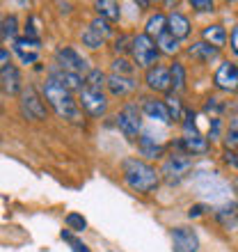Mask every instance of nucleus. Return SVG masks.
<instances>
[{
    "mask_svg": "<svg viewBox=\"0 0 238 252\" xmlns=\"http://www.w3.org/2000/svg\"><path fill=\"white\" fill-rule=\"evenodd\" d=\"M131 55H133V64L147 71V69L156 66L160 51H158V46H156V39H151V37L145 32H140L133 37Z\"/></svg>",
    "mask_w": 238,
    "mask_h": 252,
    "instance_id": "obj_4",
    "label": "nucleus"
},
{
    "mask_svg": "<svg viewBox=\"0 0 238 252\" xmlns=\"http://www.w3.org/2000/svg\"><path fill=\"white\" fill-rule=\"evenodd\" d=\"M213 85L218 87L220 92H238V66L234 62L225 60L213 73Z\"/></svg>",
    "mask_w": 238,
    "mask_h": 252,
    "instance_id": "obj_9",
    "label": "nucleus"
},
{
    "mask_svg": "<svg viewBox=\"0 0 238 252\" xmlns=\"http://www.w3.org/2000/svg\"><path fill=\"white\" fill-rule=\"evenodd\" d=\"M19 110L21 117L28 122H44L46 120V106H44V96L37 92V87L28 85L19 96Z\"/></svg>",
    "mask_w": 238,
    "mask_h": 252,
    "instance_id": "obj_5",
    "label": "nucleus"
},
{
    "mask_svg": "<svg viewBox=\"0 0 238 252\" xmlns=\"http://www.w3.org/2000/svg\"><path fill=\"white\" fill-rule=\"evenodd\" d=\"M165 32H167V14H163V12L151 14L145 23V34H149L151 39L153 37L158 39L160 34H165Z\"/></svg>",
    "mask_w": 238,
    "mask_h": 252,
    "instance_id": "obj_20",
    "label": "nucleus"
},
{
    "mask_svg": "<svg viewBox=\"0 0 238 252\" xmlns=\"http://www.w3.org/2000/svg\"><path fill=\"white\" fill-rule=\"evenodd\" d=\"M64 225L66 229H71V232H85L87 229V220L80 216V213L71 211V213H66L64 216Z\"/></svg>",
    "mask_w": 238,
    "mask_h": 252,
    "instance_id": "obj_29",
    "label": "nucleus"
},
{
    "mask_svg": "<svg viewBox=\"0 0 238 252\" xmlns=\"http://www.w3.org/2000/svg\"><path fill=\"white\" fill-rule=\"evenodd\" d=\"M41 96H44V101L55 110L58 117L69 120V122H73V124L83 122V110H80L73 92H69L66 87H62L60 83H55L53 78L44 80V85H41Z\"/></svg>",
    "mask_w": 238,
    "mask_h": 252,
    "instance_id": "obj_2",
    "label": "nucleus"
},
{
    "mask_svg": "<svg viewBox=\"0 0 238 252\" xmlns=\"http://www.w3.org/2000/svg\"><path fill=\"white\" fill-rule=\"evenodd\" d=\"M222 160H225L227 165L238 167V154H234L232 149H227V147H225V152H222Z\"/></svg>",
    "mask_w": 238,
    "mask_h": 252,
    "instance_id": "obj_39",
    "label": "nucleus"
},
{
    "mask_svg": "<svg viewBox=\"0 0 238 252\" xmlns=\"http://www.w3.org/2000/svg\"><path fill=\"white\" fill-rule=\"evenodd\" d=\"M60 236H62V241H66V243L71 246V252H92L80 239H73V236H71V229H62V234H60Z\"/></svg>",
    "mask_w": 238,
    "mask_h": 252,
    "instance_id": "obj_34",
    "label": "nucleus"
},
{
    "mask_svg": "<svg viewBox=\"0 0 238 252\" xmlns=\"http://www.w3.org/2000/svg\"><path fill=\"white\" fill-rule=\"evenodd\" d=\"M0 39L2 41L19 39V19H16L14 14H7V16H2V21H0Z\"/></svg>",
    "mask_w": 238,
    "mask_h": 252,
    "instance_id": "obj_22",
    "label": "nucleus"
},
{
    "mask_svg": "<svg viewBox=\"0 0 238 252\" xmlns=\"http://www.w3.org/2000/svg\"><path fill=\"white\" fill-rule=\"evenodd\" d=\"M156 46H158L160 53H165V55H177L178 48H181V41H178L177 37H172L170 32H165V34H160L158 39H156Z\"/></svg>",
    "mask_w": 238,
    "mask_h": 252,
    "instance_id": "obj_25",
    "label": "nucleus"
},
{
    "mask_svg": "<svg viewBox=\"0 0 238 252\" xmlns=\"http://www.w3.org/2000/svg\"><path fill=\"white\" fill-rule=\"evenodd\" d=\"M172 252H197L199 250V236L192 227H174L172 232Z\"/></svg>",
    "mask_w": 238,
    "mask_h": 252,
    "instance_id": "obj_11",
    "label": "nucleus"
},
{
    "mask_svg": "<svg viewBox=\"0 0 238 252\" xmlns=\"http://www.w3.org/2000/svg\"><path fill=\"white\" fill-rule=\"evenodd\" d=\"M208 211V206L206 204H192L190 206V211H188V218H199V216H204V213Z\"/></svg>",
    "mask_w": 238,
    "mask_h": 252,
    "instance_id": "obj_40",
    "label": "nucleus"
},
{
    "mask_svg": "<svg viewBox=\"0 0 238 252\" xmlns=\"http://www.w3.org/2000/svg\"><path fill=\"white\" fill-rule=\"evenodd\" d=\"M115 124L121 133H124L128 140L140 138V128H142V110H140L138 103H124L121 110L115 117Z\"/></svg>",
    "mask_w": 238,
    "mask_h": 252,
    "instance_id": "obj_6",
    "label": "nucleus"
},
{
    "mask_svg": "<svg viewBox=\"0 0 238 252\" xmlns=\"http://www.w3.org/2000/svg\"><path fill=\"white\" fill-rule=\"evenodd\" d=\"M204 110H206V113H211V110H213V113H218V110H222V106L218 103V99H208V103H206Z\"/></svg>",
    "mask_w": 238,
    "mask_h": 252,
    "instance_id": "obj_43",
    "label": "nucleus"
},
{
    "mask_svg": "<svg viewBox=\"0 0 238 252\" xmlns=\"http://www.w3.org/2000/svg\"><path fill=\"white\" fill-rule=\"evenodd\" d=\"M220 128H222V122H220V117L215 115V117H211V124H208V142H211V140H218Z\"/></svg>",
    "mask_w": 238,
    "mask_h": 252,
    "instance_id": "obj_38",
    "label": "nucleus"
},
{
    "mask_svg": "<svg viewBox=\"0 0 238 252\" xmlns=\"http://www.w3.org/2000/svg\"><path fill=\"white\" fill-rule=\"evenodd\" d=\"M202 41L211 44L215 48H222L227 44V30L220 23H213V26H206L202 30Z\"/></svg>",
    "mask_w": 238,
    "mask_h": 252,
    "instance_id": "obj_19",
    "label": "nucleus"
},
{
    "mask_svg": "<svg viewBox=\"0 0 238 252\" xmlns=\"http://www.w3.org/2000/svg\"><path fill=\"white\" fill-rule=\"evenodd\" d=\"M26 37H30V39H39V23H37L34 16H30V19L26 21Z\"/></svg>",
    "mask_w": 238,
    "mask_h": 252,
    "instance_id": "obj_36",
    "label": "nucleus"
},
{
    "mask_svg": "<svg viewBox=\"0 0 238 252\" xmlns=\"http://www.w3.org/2000/svg\"><path fill=\"white\" fill-rule=\"evenodd\" d=\"M89 28H92L94 32L99 34L103 41L113 37V23H110V21H106V19H101V16H94V19L89 21Z\"/></svg>",
    "mask_w": 238,
    "mask_h": 252,
    "instance_id": "obj_28",
    "label": "nucleus"
},
{
    "mask_svg": "<svg viewBox=\"0 0 238 252\" xmlns=\"http://www.w3.org/2000/svg\"><path fill=\"white\" fill-rule=\"evenodd\" d=\"M234 216H238L236 204H227V206H222V209H218V211H215V218H218L222 225H227V218L232 220Z\"/></svg>",
    "mask_w": 238,
    "mask_h": 252,
    "instance_id": "obj_35",
    "label": "nucleus"
},
{
    "mask_svg": "<svg viewBox=\"0 0 238 252\" xmlns=\"http://www.w3.org/2000/svg\"><path fill=\"white\" fill-rule=\"evenodd\" d=\"M170 78H172L174 94L183 92V90H185V66L181 64V62H174V64L170 66Z\"/></svg>",
    "mask_w": 238,
    "mask_h": 252,
    "instance_id": "obj_26",
    "label": "nucleus"
},
{
    "mask_svg": "<svg viewBox=\"0 0 238 252\" xmlns=\"http://www.w3.org/2000/svg\"><path fill=\"white\" fill-rule=\"evenodd\" d=\"M190 7L204 14V12H213V9H215V2H213V0H192Z\"/></svg>",
    "mask_w": 238,
    "mask_h": 252,
    "instance_id": "obj_37",
    "label": "nucleus"
},
{
    "mask_svg": "<svg viewBox=\"0 0 238 252\" xmlns=\"http://www.w3.org/2000/svg\"><path fill=\"white\" fill-rule=\"evenodd\" d=\"M229 46H232L234 55H238V23H236V26H234L232 34H229Z\"/></svg>",
    "mask_w": 238,
    "mask_h": 252,
    "instance_id": "obj_42",
    "label": "nucleus"
},
{
    "mask_svg": "<svg viewBox=\"0 0 238 252\" xmlns=\"http://www.w3.org/2000/svg\"><path fill=\"white\" fill-rule=\"evenodd\" d=\"M167 32L172 34V37H177L178 41L185 39L190 34V19L181 12L167 14Z\"/></svg>",
    "mask_w": 238,
    "mask_h": 252,
    "instance_id": "obj_17",
    "label": "nucleus"
},
{
    "mask_svg": "<svg viewBox=\"0 0 238 252\" xmlns=\"http://www.w3.org/2000/svg\"><path fill=\"white\" fill-rule=\"evenodd\" d=\"M39 48H41V39H30L26 34L12 41V51L19 55L23 64H34L39 60Z\"/></svg>",
    "mask_w": 238,
    "mask_h": 252,
    "instance_id": "obj_12",
    "label": "nucleus"
},
{
    "mask_svg": "<svg viewBox=\"0 0 238 252\" xmlns=\"http://www.w3.org/2000/svg\"><path fill=\"white\" fill-rule=\"evenodd\" d=\"M9 64H12V55H9V51H7V48H0V71L7 69Z\"/></svg>",
    "mask_w": 238,
    "mask_h": 252,
    "instance_id": "obj_41",
    "label": "nucleus"
},
{
    "mask_svg": "<svg viewBox=\"0 0 238 252\" xmlns=\"http://www.w3.org/2000/svg\"><path fill=\"white\" fill-rule=\"evenodd\" d=\"M225 147L227 149L238 147V117L229 120V126H227V133H225Z\"/></svg>",
    "mask_w": 238,
    "mask_h": 252,
    "instance_id": "obj_33",
    "label": "nucleus"
},
{
    "mask_svg": "<svg viewBox=\"0 0 238 252\" xmlns=\"http://www.w3.org/2000/svg\"><path fill=\"white\" fill-rule=\"evenodd\" d=\"M140 110L153 122H163V124H172L170 120V113H167V106L165 101L160 99H153V96H145L142 103H140Z\"/></svg>",
    "mask_w": 238,
    "mask_h": 252,
    "instance_id": "obj_15",
    "label": "nucleus"
},
{
    "mask_svg": "<svg viewBox=\"0 0 238 252\" xmlns=\"http://www.w3.org/2000/svg\"><path fill=\"white\" fill-rule=\"evenodd\" d=\"M106 83H108V76L101 71V69H89V71H87V76H85V87L103 92Z\"/></svg>",
    "mask_w": 238,
    "mask_h": 252,
    "instance_id": "obj_27",
    "label": "nucleus"
},
{
    "mask_svg": "<svg viewBox=\"0 0 238 252\" xmlns=\"http://www.w3.org/2000/svg\"><path fill=\"white\" fill-rule=\"evenodd\" d=\"M138 147H140V152H142V156H147V158H160L163 152H165V147L158 145V142H153L149 135H140Z\"/></svg>",
    "mask_w": 238,
    "mask_h": 252,
    "instance_id": "obj_23",
    "label": "nucleus"
},
{
    "mask_svg": "<svg viewBox=\"0 0 238 252\" xmlns=\"http://www.w3.org/2000/svg\"><path fill=\"white\" fill-rule=\"evenodd\" d=\"M188 55H190L192 60L202 62V64H206V62L215 60L220 55V48L211 46V44H206V41H197V44H192V46H188Z\"/></svg>",
    "mask_w": 238,
    "mask_h": 252,
    "instance_id": "obj_18",
    "label": "nucleus"
},
{
    "mask_svg": "<svg viewBox=\"0 0 238 252\" xmlns=\"http://www.w3.org/2000/svg\"><path fill=\"white\" fill-rule=\"evenodd\" d=\"M80 39H83V46H87V48H92V51H96V48H101L103 46V44H106V41L101 39L99 34L94 32L92 28L87 26L85 30H83V34H80Z\"/></svg>",
    "mask_w": 238,
    "mask_h": 252,
    "instance_id": "obj_31",
    "label": "nucleus"
},
{
    "mask_svg": "<svg viewBox=\"0 0 238 252\" xmlns=\"http://www.w3.org/2000/svg\"><path fill=\"white\" fill-rule=\"evenodd\" d=\"M138 80L133 78V76H117V73H110L108 76V92L110 96H119V99H124V96H131L133 92H138Z\"/></svg>",
    "mask_w": 238,
    "mask_h": 252,
    "instance_id": "obj_13",
    "label": "nucleus"
},
{
    "mask_svg": "<svg viewBox=\"0 0 238 252\" xmlns=\"http://www.w3.org/2000/svg\"><path fill=\"white\" fill-rule=\"evenodd\" d=\"M121 179L133 192L149 195L160 186V170L142 158H126L121 163Z\"/></svg>",
    "mask_w": 238,
    "mask_h": 252,
    "instance_id": "obj_1",
    "label": "nucleus"
},
{
    "mask_svg": "<svg viewBox=\"0 0 238 252\" xmlns=\"http://www.w3.org/2000/svg\"><path fill=\"white\" fill-rule=\"evenodd\" d=\"M78 106H80V110H85L89 117L99 120V117H103V115L108 113L110 101H108V96L103 92H99V90L83 87V90L78 92Z\"/></svg>",
    "mask_w": 238,
    "mask_h": 252,
    "instance_id": "obj_7",
    "label": "nucleus"
},
{
    "mask_svg": "<svg viewBox=\"0 0 238 252\" xmlns=\"http://www.w3.org/2000/svg\"><path fill=\"white\" fill-rule=\"evenodd\" d=\"M94 9H96V16L110 21V23L119 21V16H121V7L115 0H99V2H94Z\"/></svg>",
    "mask_w": 238,
    "mask_h": 252,
    "instance_id": "obj_21",
    "label": "nucleus"
},
{
    "mask_svg": "<svg viewBox=\"0 0 238 252\" xmlns=\"http://www.w3.org/2000/svg\"><path fill=\"white\" fill-rule=\"evenodd\" d=\"M192 163H195V156L188 152H172L163 160V167H160V177L167 181V184H178L185 174L192 170Z\"/></svg>",
    "mask_w": 238,
    "mask_h": 252,
    "instance_id": "obj_3",
    "label": "nucleus"
},
{
    "mask_svg": "<svg viewBox=\"0 0 238 252\" xmlns=\"http://www.w3.org/2000/svg\"><path fill=\"white\" fill-rule=\"evenodd\" d=\"M0 90L9 96H21L23 92V80H21V71L19 66L9 64L7 69L0 71Z\"/></svg>",
    "mask_w": 238,
    "mask_h": 252,
    "instance_id": "obj_14",
    "label": "nucleus"
},
{
    "mask_svg": "<svg viewBox=\"0 0 238 252\" xmlns=\"http://www.w3.org/2000/svg\"><path fill=\"white\" fill-rule=\"evenodd\" d=\"M53 58H55V64H58L60 69H64V71L78 73V76H83V73L87 76V71H89V62L73 46H60Z\"/></svg>",
    "mask_w": 238,
    "mask_h": 252,
    "instance_id": "obj_8",
    "label": "nucleus"
},
{
    "mask_svg": "<svg viewBox=\"0 0 238 252\" xmlns=\"http://www.w3.org/2000/svg\"><path fill=\"white\" fill-rule=\"evenodd\" d=\"M113 73H117V76H133V73H135V64H133L128 58H115Z\"/></svg>",
    "mask_w": 238,
    "mask_h": 252,
    "instance_id": "obj_32",
    "label": "nucleus"
},
{
    "mask_svg": "<svg viewBox=\"0 0 238 252\" xmlns=\"http://www.w3.org/2000/svg\"><path fill=\"white\" fill-rule=\"evenodd\" d=\"M147 87L156 94H170L172 92V78H170V66L156 64L151 69H147L145 73Z\"/></svg>",
    "mask_w": 238,
    "mask_h": 252,
    "instance_id": "obj_10",
    "label": "nucleus"
},
{
    "mask_svg": "<svg viewBox=\"0 0 238 252\" xmlns=\"http://www.w3.org/2000/svg\"><path fill=\"white\" fill-rule=\"evenodd\" d=\"M48 78H53L55 83H60L62 87H66L69 92H80V90L85 87V80H83V76H78V73H71V71H64V69H60L58 64L51 66Z\"/></svg>",
    "mask_w": 238,
    "mask_h": 252,
    "instance_id": "obj_16",
    "label": "nucleus"
},
{
    "mask_svg": "<svg viewBox=\"0 0 238 252\" xmlns=\"http://www.w3.org/2000/svg\"><path fill=\"white\" fill-rule=\"evenodd\" d=\"M165 106H167V113H170V120L172 122H183V106H181V99H178V94L170 92L165 96Z\"/></svg>",
    "mask_w": 238,
    "mask_h": 252,
    "instance_id": "obj_24",
    "label": "nucleus"
},
{
    "mask_svg": "<svg viewBox=\"0 0 238 252\" xmlns=\"http://www.w3.org/2000/svg\"><path fill=\"white\" fill-rule=\"evenodd\" d=\"M113 48H115V53H117V58H126V53H131V48H133V37L121 32L117 39H115Z\"/></svg>",
    "mask_w": 238,
    "mask_h": 252,
    "instance_id": "obj_30",
    "label": "nucleus"
}]
</instances>
